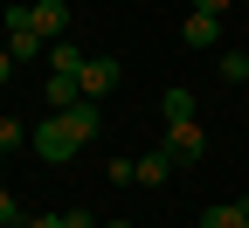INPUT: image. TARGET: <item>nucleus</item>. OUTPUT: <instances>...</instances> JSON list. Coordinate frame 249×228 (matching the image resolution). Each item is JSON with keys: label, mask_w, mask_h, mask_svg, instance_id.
<instances>
[{"label": "nucleus", "mask_w": 249, "mask_h": 228, "mask_svg": "<svg viewBox=\"0 0 249 228\" xmlns=\"http://www.w3.org/2000/svg\"><path fill=\"white\" fill-rule=\"evenodd\" d=\"M14 76V55H7V42H0V83H7Z\"/></svg>", "instance_id": "f3484780"}, {"label": "nucleus", "mask_w": 249, "mask_h": 228, "mask_svg": "<svg viewBox=\"0 0 249 228\" xmlns=\"http://www.w3.org/2000/svg\"><path fill=\"white\" fill-rule=\"evenodd\" d=\"M62 118H70V132H76V139H90V132H97V104H90V97H83L76 111H62Z\"/></svg>", "instance_id": "f8f14e48"}, {"label": "nucleus", "mask_w": 249, "mask_h": 228, "mask_svg": "<svg viewBox=\"0 0 249 228\" xmlns=\"http://www.w3.org/2000/svg\"><path fill=\"white\" fill-rule=\"evenodd\" d=\"M104 228H139V221H104Z\"/></svg>", "instance_id": "6ab92c4d"}, {"label": "nucleus", "mask_w": 249, "mask_h": 228, "mask_svg": "<svg viewBox=\"0 0 249 228\" xmlns=\"http://www.w3.org/2000/svg\"><path fill=\"white\" fill-rule=\"evenodd\" d=\"M28 145V124H14V118H0V159H7V152H21Z\"/></svg>", "instance_id": "ddd939ff"}, {"label": "nucleus", "mask_w": 249, "mask_h": 228, "mask_svg": "<svg viewBox=\"0 0 249 228\" xmlns=\"http://www.w3.org/2000/svg\"><path fill=\"white\" fill-rule=\"evenodd\" d=\"M28 145H35L49 166H62V159H76V152H83V139L70 132V118H42L35 132H28Z\"/></svg>", "instance_id": "f257e3e1"}, {"label": "nucleus", "mask_w": 249, "mask_h": 228, "mask_svg": "<svg viewBox=\"0 0 249 228\" xmlns=\"http://www.w3.org/2000/svg\"><path fill=\"white\" fill-rule=\"evenodd\" d=\"M62 228H97V221H90L83 208H70V214H62Z\"/></svg>", "instance_id": "2eb2a0df"}, {"label": "nucleus", "mask_w": 249, "mask_h": 228, "mask_svg": "<svg viewBox=\"0 0 249 228\" xmlns=\"http://www.w3.org/2000/svg\"><path fill=\"white\" fill-rule=\"evenodd\" d=\"M180 42H187V49H222V14H201V7H194V14L180 21Z\"/></svg>", "instance_id": "39448f33"}, {"label": "nucleus", "mask_w": 249, "mask_h": 228, "mask_svg": "<svg viewBox=\"0 0 249 228\" xmlns=\"http://www.w3.org/2000/svg\"><path fill=\"white\" fill-rule=\"evenodd\" d=\"M21 221H28V214H21V201H14L7 187H0V228H21Z\"/></svg>", "instance_id": "4468645a"}, {"label": "nucleus", "mask_w": 249, "mask_h": 228, "mask_svg": "<svg viewBox=\"0 0 249 228\" xmlns=\"http://www.w3.org/2000/svg\"><path fill=\"white\" fill-rule=\"evenodd\" d=\"M166 180H173V152H166V145H152V152L139 159V187H166Z\"/></svg>", "instance_id": "6e6552de"}, {"label": "nucleus", "mask_w": 249, "mask_h": 228, "mask_svg": "<svg viewBox=\"0 0 249 228\" xmlns=\"http://www.w3.org/2000/svg\"><path fill=\"white\" fill-rule=\"evenodd\" d=\"M118 76H124V70H118V62H111V55H90L76 83H83V97H90V104H104V97L118 90Z\"/></svg>", "instance_id": "20e7f679"}, {"label": "nucleus", "mask_w": 249, "mask_h": 228, "mask_svg": "<svg viewBox=\"0 0 249 228\" xmlns=\"http://www.w3.org/2000/svg\"><path fill=\"white\" fill-rule=\"evenodd\" d=\"M28 28H35L42 42H62L70 35V0H35V7H28Z\"/></svg>", "instance_id": "7ed1b4c3"}, {"label": "nucleus", "mask_w": 249, "mask_h": 228, "mask_svg": "<svg viewBox=\"0 0 249 228\" xmlns=\"http://www.w3.org/2000/svg\"><path fill=\"white\" fill-rule=\"evenodd\" d=\"M166 152H173V166H201V159H208V132H201V118L166 124Z\"/></svg>", "instance_id": "f03ea898"}, {"label": "nucleus", "mask_w": 249, "mask_h": 228, "mask_svg": "<svg viewBox=\"0 0 249 228\" xmlns=\"http://www.w3.org/2000/svg\"><path fill=\"white\" fill-rule=\"evenodd\" d=\"M21 228H62V214H28Z\"/></svg>", "instance_id": "dca6fc26"}, {"label": "nucleus", "mask_w": 249, "mask_h": 228, "mask_svg": "<svg viewBox=\"0 0 249 228\" xmlns=\"http://www.w3.org/2000/svg\"><path fill=\"white\" fill-rule=\"evenodd\" d=\"M242 221H249V201H222L201 214V228H242Z\"/></svg>", "instance_id": "9d476101"}, {"label": "nucleus", "mask_w": 249, "mask_h": 228, "mask_svg": "<svg viewBox=\"0 0 249 228\" xmlns=\"http://www.w3.org/2000/svg\"><path fill=\"white\" fill-rule=\"evenodd\" d=\"M194 7H201V14H222V7H229V0H194Z\"/></svg>", "instance_id": "a211bd4d"}, {"label": "nucleus", "mask_w": 249, "mask_h": 228, "mask_svg": "<svg viewBox=\"0 0 249 228\" xmlns=\"http://www.w3.org/2000/svg\"><path fill=\"white\" fill-rule=\"evenodd\" d=\"M242 228H249V221H242Z\"/></svg>", "instance_id": "aec40b11"}, {"label": "nucleus", "mask_w": 249, "mask_h": 228, "mask_svg": "<svg viewBox=\"0 0 249 228\" xmlns=\"http://www.w3.org/2000/svg\"><path fill=\"white\" fill-rule=\"evenodd\" d=\"M7 55L14 62H49V42L35 35V28H7Z\"/></svg>", "instance_id": "0eeeda50"}, {"label": "nucleus", "mask_w": 249, "mask_h": 228, "mask_svg": "<svg viewBox=\"0 0 249 228\" xmlns=\"http://www.w3.org/2000/svg\"><path fill=\"white\" fill-rule=\"evenodd\" d=\"M214 70H222L229 83H249V55H242V49H222V55H214Z\"/></svg>", "instance_id": "9b49d317"}, {"label": "nucleus", "mask_w": 249, "mask_h": 228, "mask_svg": "<svg viewBox=\"0 0 249 228\" xmlns=\"http://www.w3.org/2000/svg\"><path fill=\"white\" fill-rule=\"evenodd\" d=\"M160 111H166V124H187V118H194V90H187V83H173V90L160 97Z\"/></svg>", "instance_id": "1a4fd4ad"}, {"label": "nucleus", "mask_w": 249, "mask_h": 228, "mask_svg": "<svg viewBox=\"0 0 249 228\" xmlns=\"http://www.w3.org/2000/svg\"><path fill=\"white\" fill-rule=\"evenodd\" d=\"M83 62H90V55H83L70 35H62V42H49V76H83Z\"/></svg>", "instance_id": "423d86ee"}]
</instances>
